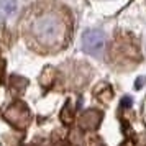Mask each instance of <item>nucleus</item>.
<instances>
[{
    "mask_svg": "<svg viewBox=\"0 0 146 146\" xmlns=\"http://www.w3.org/2000/svg\"><path fill=\"white\" fill-rule=\"evenodd\" d=\"M15 5H17L15 0H0V10H2L3 15L12 13V12L15 10Z\"/></svg>",
    "mask_w": 146,
    "mask_h": 146,
    "instance_id": "f03ea898",
    "label": "nucleus"
},
{
    "mask_svg": "<svg viewBox=\"0 0 146 146\" xmlns=\"http://www.w3.org/2000/svg\"><path fill=\"white\" fill-rule=\"evenodd\" d=\"M82 46L87 53L90 54H99L104 46H105V36L100 30H89L84 33V40H82Z\"/></svg>",
    "mask_w": 146,
    "mask_h": 146,
    "instance_id": "f257e3e1",
    "label": "nucleus"
}]
</instances>
